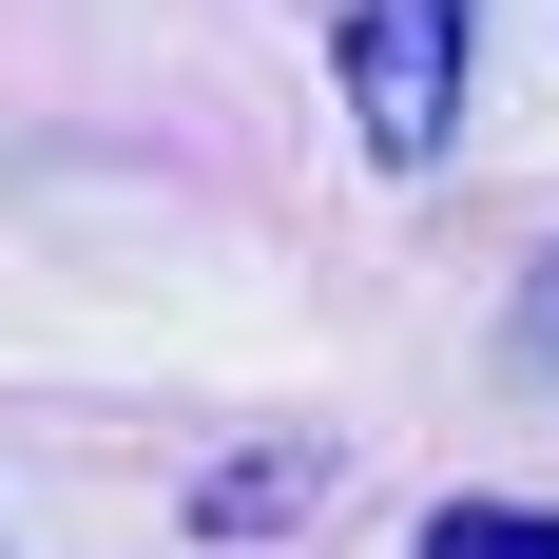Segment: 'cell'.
<instances>
[{
	"instance_id": "cell-1",
	"label": "cell",
	"mask_w": 559,
	"mask_h": 559,
	"mask_svg": "<svg viewBox=\"0 0 559 559\" xmlns=\"http://www.w3.org/2000/svg\"><path fill=\"white\" fill-rule=\"evenodd\" d=\"M347 116H367V155L425 174L463 135V0H347Z\"/></svg>"
},
{
	"instance_id": "cell-2",
	"label": "cell",
	"mask_w": 559,
	"mask_h": 559,
	"mask_svg": "<svg viewBox=\"0 0 559 559\" xmlns=\"http://www.w3.org/2000/svg\"><path fill=\"white\" fill-rule=\"evenodd\" d=\"M309 483H329L309 444H271V463H213V483H193V521H213V540H251V521H309Z\"/></svg>"
},
{
	"instance_id": "cell-3",
	"label": "cell",
	"mask_w": 559,
	"mask_h": 559,
	"mask_svg": "<svg viewBox=\"0 0 559 559\" xmlns=\"http://www.w3.org/2000/svg\"><path fill=\"white\" fill-rule=\"evenodd\" d=\"M425 559H559V521H540V502H444Z\"/></svg>"
},
{
	"instance_id": "cell-4",
	"label": "cell",
	"mask_w": 559,
	"mask_h": 559,
	"mask_svg": "<svg viewBox=\"0 0 559 559\" xmlns=\"http://www.w3.org/2000/svg\"><path fill=\"white\" fill-rule=\"evenodd\" d=\"M540 347H559V271H540Z\"/></svg>"
}]
</instances>
